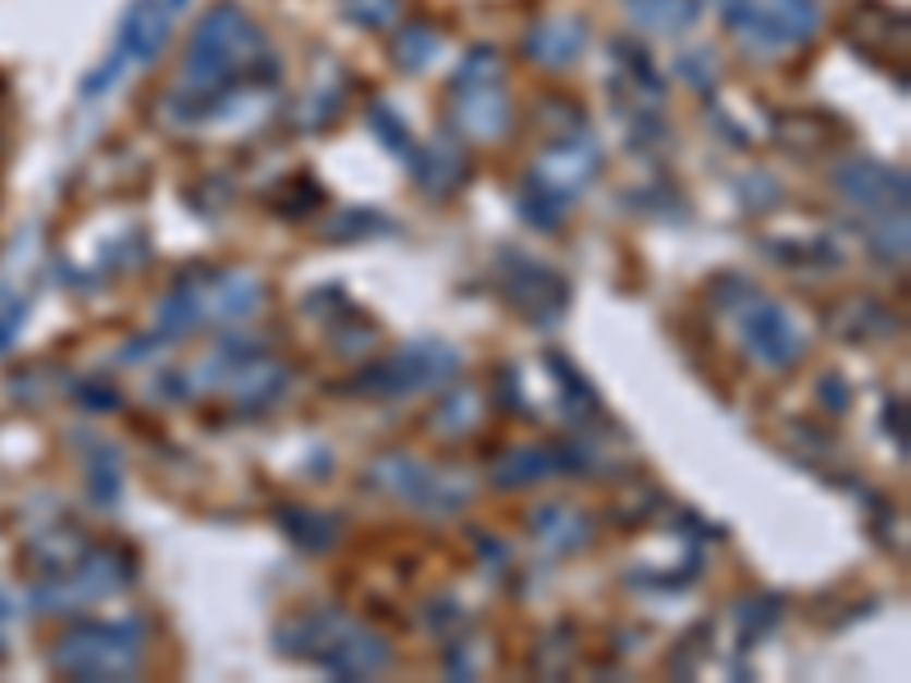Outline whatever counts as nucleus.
I'll list each match as a JSON object with an SVG mask.
<instances>
[{
    "label": "nucleus",
    "instance_id": "obj_6",
    "mask_svg": "<svg viewBox=\"0 0 911 683\" xmlns=\"http://www.w3.org/2000/svg\"><path fill=\"white\" fill-rule=\"evenodd\" d=\"M624 10L639 28L683 33V28H693V19H697V0H624Z\"/></svg>",
    "mask_w": 911,
    "mask_h": 683
},
{
    "label": "nucleus",
    "instance_id": "obj_9",
    "mask_svg": "<svg viewBox=\"0 0 911 683\" xmlns=\"http://www.w3.org/2000/svg\"><path fill=\"white\" fill-rule=\"evenodd\" d=\"M347 14L361 23V28H392L401 14V0H347Z\"/></svg>",
    "mask_w": 911,
    "mask_h": 683
},
{
    "label": "nucleus",
    "instance_id": "obj_2",
    "mask_svg": "<svg viewBox=\"0 0 911 683\" xmlns=\"http://www.w3.org/2000/svg\"><path fill=\"white\" fill-rule=\"evenodd\" d=\"M451 114L470 137H501L511 129V96L501 92V83L451 87Z\"/></svg>",
    "mask_w": 911,
    "mask_h": 683
},
{
    "label": "nucleus",
    "instance_id": "obj_5",
    "mask_svg": "<svg viewBox=\"0 0 911 683\" xmlns=\"http://www.w3.org/2000/svg\"><path fill=\"white\" fill-rule=\"evenodd\" d=\"M743 333H748V342H752V351H756V361L770 365V369L789 365V361L798 356L793 324L784 319L775 306H762L756 315H748V319H743Z\"/></svg>",
    "mask_w": 911,
    "mask_h": 683
},
{
    "label": "nucleus",
    "instance_id": "obj_1",
    "mask_svg": "<svg viewBox=\"0 0 911 683\" xmlns=\"http://www.w3.org/2000/svg\"><path fill=\"white\" fill-rule=\"evenodd\" d=\"M69 647H83V661H69L64 670L73 674H96V679H114V674H133L137 661H142V643L133 638L129 624H114V629H87L83 643Z\"/></svg>",
    "mask_w": 911,
    "mask_h": 683
},
{
    "label": "nucleus",
    "instance_id": "obj_4",
    "mask_svg": "<svg viewBox=\"0 0 911 683\" xmlns=\"http://www.w3.org/2000/svg\"><path fill=\"white\" fill-rule=\"evenodd\" d=\"M169 37V14H165V0H137L129 10L119 28V56H129L137 64H150V56L165 46Z\"/></svg>",
    "mask_w": 911,
    "mask_h": 683
},
{
    "label": "nucleus",
    "instance_id": "obj_11",
    "mask_svg": "<svg viewBox=\"0 0 911 683\" xmlns=\"http://www.w3.org/2000/svg\"><path fill=\"white\" fill-rule=\"evenodd\" d=\"M179 5H187V0H169V10H179Z\"/></svg>",
    "mask_w": 911,
    "mask_h": 683
},
{
    "label": "nucleus",
    "instance_id": "obj_7",
    "mask_svg": "<svg viewBox=\"0 0 911 683\" xmlns=\"http://www.w3.org/2000/svg\"><path fill=\"white\" fill-rule=\"evenodd\" d=\"M392 56L401 69H424L438 56V33L428 28V23H406V28L392 37Z\"/></svg>",
    "mask_w": 911,
    "mask_h": 683
},
{
    "label": "nucleus",
    "instance_id": "obj_8",
    "mask_svg": "<svg viewBox=\"0 0 911 683\" xmlns=\"http://www.w3.org/2000/svg\"><path fill=\"white\" fill-rule=\"evenodd\" d=\"M493 78H501V56L493 46H474L470 56L461 60V69H456V78H451V87H470V83H493Z\"/></svg>",
    "mask_w": 911,
    "mask_h": 683
},
{
    "label": "nucleus",
    "instance_id": "obj_10",
    "mask_svg": "<svg viewBox=\"0 0 911 683\" xmlns=\"http://www.w3.org/2000/svg\"><path fill=\"white\" fill-rule=\"evenodd\" d=\"M369 119L378 123V129H384L378 137H388V146H392V150H411V137H406V129H401V123H397L388 110H378V106H374V110H369Z\"/></svg>",
    "mask_w": 911,
    "mask_h": 683
},
{
    "label": "nucleus",
    "instance_id": "obj_3",
    "mask_svg": "<svg viewBox=\"0 0 911 683\" xmlns=\"http://www.w3.org/2000/svg\"><path fill=\"white\" fill-rule=\"evenodd\" d=\"M584 41L588 33L579 19H547L524 33V56L543 69H570L579 60V50H584Z\"/></svg>",
    "mask_w": 911,
    "mask_h": 683
}]
</instances>
